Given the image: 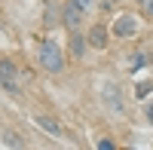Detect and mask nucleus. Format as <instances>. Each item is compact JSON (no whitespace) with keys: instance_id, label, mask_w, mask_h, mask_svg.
<instances>
[{"instance_id":"1","label":"nucleus","mask_w":153,"mask_h":150,"mask_svg":"<svg viewBox=\"0 0 153 150\" xmlns=\"http://www.w3.org/2000/svg\"><path fill=\"white\" fill-rule=\"evenodd\" d=\"M34 61H37V68L43 74H52V77L65 74V68H68V55H65V49H61V43L55 37H43V40L37 43Z\"/></svg>"},{"instance_id":"2","label":"nucleus","mask_w":153,"mask_h":150,"mask_svg":"<svg viewBox=\"0 0 153 150\" xmlns=\"http://www.w3.org/2000/svg\"><path fill=\"white\" fill-rule=\"evenodd\" d=\"M141 12H120L117 19L110 22V31H113V40H132V37L141 34Z\"/></svg>"},{"instance_id":"3","label":"nucleus","mask_w":153,"mask_h":150,"mask_svg":"<svg viewBox=\"0 0 153 150\" xmlns=\"http://www.w3.org/2000/svg\"><path fill=\"white\" fill-rule=\"evenodd\" d=\"M86 40H89V46H92L95 52H107V49H110V40H113L110 25L92 22V25H89V31H86Z\"/></svg>"},{"instance_id":"4","label":"nucleus","mask_w":153,"mask_h":150,"mask_svg":"<svg viewBox=\"0 0 153 150\" xmlns=\"http://www.w3.org/2000/svg\"><path fill=\"white\" fill-rule=\"evenodd\" d=\"M31 123H34L40 132H46L49 138H55V141H65V138H68L65 126H61V123H58L52 114H34V117H31Z\"/></svg>"},{"instance_id":"5","label":"nucleus","mask_w":153,"mask_h":150,"mask_svg":"<svg viewBox=\"0 0 153 150\" xmlns=\"http://www.w3.org/2000/svg\"><path fill=\"white\" fill-rule=\"evenodd\" d=\"M101 104H104L110 114H126V98H123V89L117 83H107L101 89Z\"/></svg>"},{"instance_id":"6","label":"nucleus","mask_w":153,"mask_h":150,"mask_svg":"<svg viewBox=\"0 0 153 150\" xmlns=\"http://www.w3.org/2000/svg\"><path fill=\"white\" fill-rule=\"evenodd\" d=\"M83 19H86V12L80 6H74L71 0H65V6H61V25H65L68 31H80L83 28Z\"/></svg>"},{"instance_id":"7","label":"nucleus","mask_w":153,"mask_h":150,"mask_svg":"<svg viewBox=\"0 0 153 150\" xmlns=\"http://www.w3.org/2000/svg\"><path fill=\"white\" fill-rule=\"evenodd\" d=\"M68 49H71V58L83 61L86 52H89L92 46H89V40H86V34H83V31H71V37H68Z\"/></svg>"},{"instance_id":"8","label":"nucleus","mask_w":153,"mask_h":150,"mask_svg":"<svg viewBox=\"0 0 153 150\" xmlns=\"http://www.w3.org/2000/svg\"><path fill=\"white\" fill-rule=\"evenodd\" d=\"M129 74H138V71H144V68H150V52H132L129 55Z\"/></svg>"},{"instance_id":"9","label":"nucleus","mask_w":153,"mask_h":150,"mask_svg":"<svg viewBox=\"0 0 153 150\" xmlns=\"http://www.w3.org/2000/svg\"><path fill=\"white\" fill-rule=\"evenodd\" d=\"M0 138H3V144H6V147H19V150H22V147H28V141H25L19 132H9V129H3V132H0Z\"/></svg>"},{"instance_id":"10","label":"nucleus","mask_w":153,"mask_h":150,"mask_svg":"<svg viewBox=\"0 0 153 150\" xmlns=\"http://www.w3.org/2000/svg\"><path fill=\"white\" fill-rule=\"evenodd\" d=\"M0 89H3L9 98H19V95H22V86H19V80H12V77H0Z\"/></svg>"},{"instance_id":"11","label":"nucleus","mask_w":153,"mask_h":150,"mask_svg":"<svg viewBox=\"0 0 153 150\" xmlns=\"http://www.w3.org/2000/svg\"><path fill=\"white\" fill-rule=\"evenodd\" d=\"M0 77H12V80H19V65L12 58H0Z\"/></svg>"},{"instance_id":"12","label":"nucleus","mask_w":153,"mask_h":150,"mask_svg":"<svg viewBox=\"0 0 153 150\" xmlns=\"http://www.w3.org/2000/svg\"><path fill=\"white\" fill-rule=\"evenodd\" d=\"M138 3V12H141V19L153 25V0H135Z\"/></svg>"},{"instance_id":"13","label":"nucleus","mask_w":153,"mask_h":150,"mask_svg":"<svg viewBox=\"0 0 153 150\" xmlns=\"http://www.w3.org/2000/svg\"><path fill=\"white\" fill-rule=\"evenodd\" d=\"M150 92H153V83H147V80L135 86V98H138V101H144V98H147Z\"/></svg>"},{"instance_id":"14","label":"nucleus","mask_w":153,"mask_h":150,"mask_svg":"<svg viewBox=\"0 0 153 150\" xmlns=\"http://www.w3.org/2000/svg\"><path fill=\"white\" fill-rule=\"evenodd\" d=\"M95 147H98V150H117L120 144L113 141V138H98V141H95Z\"/></svg>"},{"instance_id":"15","label":"nucleus","mask_w":153,"mask_h":150,"mask_svg":"<svg viewBox=\"0 0 153 150\" xmlns=\"http://www.w3.org/2000/svg\"><path fill=\"white\" fill-rule=\"evenodd\" d=\"M71 3H74V6H80V9L86 12V16H89L92 9H95V0H71Z\"/></svg>"},{"instance_id":"16","label":"nucleus","mask_w":153,"mask_h":150,"mask_svg":"<svg viewBox=\"0 0 153 150\" xmlns=\"http://www.w3.org/2000/svg\"><path fill=\"white\" fill-rule=\"evenodd\" d=\"M144 117H147V123H150V126H153V104H150V107L144 110Z\"/></svg>"},{"instance_id":"17","label":"nucleus","mask_w":153,"mask_h":150,"mask_svg":"<svg viewBox=\"0 0 153 150\" xmlns=\"http://www.w3.org/2000/svg\"><path fill=\"white\" fill-rule=\"evenodd\" d=\"M150 68H153V52H150Z\"/></svg>"}]
</instances>
